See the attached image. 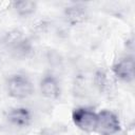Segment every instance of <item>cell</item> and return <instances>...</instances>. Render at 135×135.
Returning <instances> with one entry per match:
<instances>
[{
  "mask_svg": "<svg viewBox=\"0 0 135 135\" xmlns=\"http://www.w3.org/2000/svg\"><path fill=\"white\" fill-rule=\"evenodd\" d=\"M66 15L69 17V19H71L74 22H78L84 19L85 13L82 9V7L79 6H74V7H69V9L66 11Z\"/></svg>",
  "mask_w": 135,
  "mask_h": 135,
  "instance_id": "8",
  "label": "cell"
},
{
  "mask_svg": "<svg viewBox=\"0 0 135 135\" xmlns=\"http://www.w3.org/2000/svg\"><path fill=\"white\" fill-rule=\"evenodd\" d=\"M7 119L12 124H14L16 127L24 128L31 123L32 114L26 108H22V107L14 108L8 112Z\"/></svg>",
  "mask_w": 135,
  "mask_h": 135,
  "instance_id": "6",
  "label": "cell"
},
{
  "mask_svg": "<svg viewBox=\"0 0 135 135\" xmlns=\"http://www.w3.org/2000/svg\"><path fill=\"white\" fill-rule=\"evenodd\" d=\"M40 92L47 99H56L60 95V86L57 79L52 75L44 76L40 81Z\"/></svg>",
  "mask_w": 135,
  "mask_h": 135,
  "instance_id": "5",
  "label": "cell"
},
{
  "mask_svg": "<svg viewBox=\"0 0 135 135\" xmlns=\"http://www.w3.org/2000/svg\"><path fill=\"white\" fill-rule=\"evenodd\" d=\"M113 73L122 81L131 82L134 79V59L123 57L113 65Z\"/></svg>",
  "mask_w": 135,
  "mask_h": 135,
  "instance_id": "4",
  "label": "cell"
},
{
  "mask_svg": "<svg viewBox=\"0 0 135 135\" xmlns=\"http://www.w3.org/2000/svg\"><path fill=\"white\" fill-rule=\"evenodd\" d=\"M72 120L74 124L88 133L96 131L97 113L88 108H77L72 113Z\"/></svg>",
  "mask_w": 135,
  "mask_h": 135,
  "instance_id": "3",
  "label": "cell"
},
{
  "mask_svg": "<svg viewBox=\"0 0 135 135\" xmlns=\"http://www.w3.org/2000/svg\"><path fill=\"white\" fill-rule=\"evenodd\" d=\"M7 93L15 99H25L30 97L34 92V85L32 81L24 75L16 74L7 80Z\"/></svg>",
  "mask_w": 135,
  "mask_h": 135,
  "instance_id": "1",
  "label": "cell"
},
{
  "mask_svg": "<svg viewBox=\"0 0 135 135\" xmlns=\"http://www.w3.org/2000/svg\"><path fill=\"white\" fill-rule=\"evenodd\" d=\"M37 7V3L30 0H20L14 2V8L21 16H27L35 12Z\"/></svg>",
  "mask_w": 135,
  "mask_h": 135,
  "instance_id": "7",
  "label": "cell"
},
{
  "mask_svg": "<svg viewBox=\"0 0 135 135\" xmlns=\"http://www.w3.org/2000/svg\"><path fill=\"white\" fill-rule=\"evenodd\" d=\"M120 131V121L116 114L110 110H101L97 113L96 133L99 135H114Z\"/></svg>",
  "mask_w": 135,
  "mask_h": 135,
  "instance_id": "2",
  "label": "cell"
}]
</instances>
